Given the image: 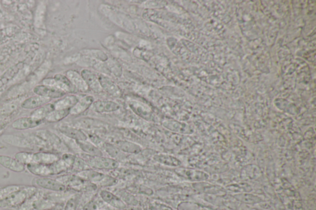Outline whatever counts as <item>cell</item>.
Returning a JSON list of instances; mask_svg holds the SVG:
<instances>
[{
	"label": "cell",
	"instance_id": "11",
	"mask_svg": "<svg viewBox=\"0 0 316 210\" xmlns=\"http://www.w3.org/2000/svg\"><path fill=\"white\" fill-rule=\"evenodd\" d=\"M98 77L103 90L105 91L106 93L110 94L113 97H121L122 92H121L120 88L110 77H107L106 75L102 74V73H101Z\"/></svg>",
	"mask_w": 316,
	"mask_h": 210
},
{
	"label": "cell",
	"instance_id": "10",
	"mask_svg": "<svg viewBox=\"0 0 316 210\" xmlns=\"http://www.w3.org/2000/svg\"><path fill=\"white\" fill-rule=\"evenodd\" d=\"M1 141L8 145L17 147V148L35 150L34 146L27 136L24 137V136L6 135L2 136Z\"/></svg>",
	"mask_w": 316,
	"mask_h": 210
},
{
	"label": "cell",
	"instance_id": "38",
	"mask_svg": "<svg viewBox=\"0 0 316 210\" xmlns=\"http://www.w3.org/2000/svg\"><path fill=\"white\" fill-rule=\"evenodd\" d=\"M83 54L87 57L92 58L99 61L105 62L108 60V55L104 52L99 50H85L82 52Z\"/></svg>",
	"mask_w": 316,
	"mask_h": 210
},
{
	"label": "cell",
	"instance_id": "13",
	"mask_svg": "<svg viewBox=\"0 0 316 210\" xmlns=\"http://www.w3.org/2000/svg\"><path fill=\"white\" fill-rule=\"evenodd\" d=\"M91 107L95 112L99 113H108L116 112L120 109L121 106L119 104L112 101H94Z\"/></svg>",
	"mask_w": 316,
	"mask_h": 210
},
{
	"label": "cell",
	"instance_id": "25",
	"mask_svg": "<svg viewBox=\"0 0 316 210\" xmlns=\"http://www.w3.org/2000/svg\"><path fill=\"white\" fill-rule=\"evenodd\" d=\"M153 160L158 163L167 166L178 168L181 165L182 162L176 157L166 154H158L153 156Z\"/></svg>",
	"mask_w": 316,
	"mask_h": 210
},
{
	"label": "cell",
	"instance_id": "40",
	"mask_svg": "<svg viewBox=\"0 0 316 210\" xmlns=\"http://www.w3.org/2000/svg\"><path fill=\"white\" fill-rule=\"evenodd\" d=\"M106 64L107 65L111 74L113 73L114 75L118 76V77H120L122 75V68H121L120 64L118 62L109 60L107 63L106 62Z\"/></svg>",
	"mask_w": 316,
	"mask_h": 210
},
{
	"label": "cell",
	"instance_id": "22",
	"mask_svg": "<svg viewBox=\"0 0 316 210\" xmlns=\"http://www.w3.org/2000/svg\"><path fill=\"white\" fill-rule=\"evenodd\" d=\"M66 77L73 86L80 92H86L89 90L82 76L76 71L72 70L67 71Z\"/></svg>",
	"mask_w": 316,
	"mask_h": 210
},
{
	"label": "cell",
	"instance_id": "26",
	"mask_svg": "<svg viewBox=\"0 0 316 210\" xmlns=\"http://www.w3.org/2000/svg\"><path fill=\"white\" fill-rule=\"evenodd\" d=\"M79 101V99L75 95H69L61 98L54 103L55 109H70Z\"/></svg>",
	"mask_w": 316,
	"mask_h": 210
},
{
	"label": "cell",
	"instance_id": "23",
	"mask_svg": "<svg viewBox=\"0 0 316 210\" xmlns=\"http://www.w3.org/2000/svg\"><path fill=\"white\" fill-rule=\"evenodd\" d=\"M81 151L85 155L89 156H104L102 150L90 141H75Z\"/></svg>",
	"mask_w": 316,
	"mask_h": 210
},
{
	"label": "cell",
	"instance_id": "7",
	"mask_svg": "<svg viewBox=\"0 0 316 210\" xmlns=\"http://www.w3.org/2000/svg\"><path fill=\"white\" fill-rule=\"evenodd\" d=\"M178 175L187 180L193 182L206 181L209 178L208 174L195 169L179 168L175 169Z\"/></svg>",
	"mask_w": 316,
	"mask_h": 210
},
{
	"label": "cell",
	"instance_id": "12",
	"mask_svg": "<svg viewBox=\"0 0 316 210\" xmlns=\"http://www.w3.org/2000/svg\"><path fill=\"white\" fill-rule=\"evenodd\" d=\"M61 157L58 154L50 151H38L33 154V163H39L50 165L60 160Z\"/></svg>",
	"mask_w": 316,
	"mask_h": 210
},
{
	"label": "cell",
	"instance_id": "42",
	"mask_svg": "<svg viewBox=\"0 0 316 210\" xmlns=\"http://www.w3.org/2000/svg\"><path fill=\"white\" fill-rule=\"evenodd\" d=\"M149 209L150 210H174L172 207L168 206V205L156 201L151 202L150 205H149Z\"/></svg>",
	"mask_w": 316,
	"mask_h": 210
},
{
	"label": "cell",
	"instance_id": "36",
	"mask_svg": "<svg viewBox=\"0 0 316 210\" xmlns=\"http://www.w3.org/2000/svg\"><path fill=\"white\" fill-rule=\"evenodd\" d=\"M235 197L238 201L248 204H255L262 202V199L259 197L249 194H237Z\"/></svg>",
	"mask_w": 316,
	"mask_h": 210
},
{
	"label": "cell",
	"instance_id": "15",
	"mask_svg": "<svg viewBox=\"0 0 316 210\" xmlns=\"http://www.w3.org/2000/svg\"><path fill=\"white\" fill-rule=\"evenodd\" d=\"M100 197L106 204L116 209L124 210L127 207V205L123 201L120 197L106 190H102L100 192Z\"/></svg>",
	"mask_w": 316,
	"mask_h": 210
},
{
	"label": "cell",
	"instance_id": "21",
	"mask_svg": "<svg viewBox=\"0 0 316 210\" xmlns=\"http://www.w3.org/2000/svg\"><path fill=\"white\" fill-rule=\"evenodd\" d=\"M124 154H138L142 151V148L133 142L118 140L114 144Z\"/></svg>",
	"mask_w": 316,
	"mask_h": 210
},
{
	"label": "cell",
	"instance_id": "29",
	"mask_svg": "<svg viewBox=\"0 0 316 210\" xmlns=\"http://www.w3.org/2000/svg\"><path fill=\"white\" fill-rule=\"evenodd\" d=\"M102 149L105 151L106 153L108 154L110 158L115 159L116 160L118 161V159H123L125 157V154L122 153L115 144L103 143V145L101 147V150Z\"/></svg>",
	"mask_w": 316,
	"mask_h": 210
},
{
	"label": "cell",
	"instance_id": "5",
	"mask_svg": "<svg viewBox=\"0 0 316 210\" xmlns=\"http://www.w3.org/2000/svg\"><path fill=\"white\" fill-rule=\"evenodd\" d=\"M32 183V186L49 192H65L67 190V187L57 178H50L49 176L37 177L33 179Z\"/></svg>",
	"mask_w": 316,
	"mask_h": 210
},
{
	"label": "cell",
	"instance_id": "20",
	"mask_svg": "<svg viewBox=\"0 0 316 210\" xmlns=\"http://www.w3.org/2000/svg\"><path fill=\"white\" fill-rule=\"evenodd\" d=\"M50 101L49 99L36 95L25 100L21 103V107L26 110L37 109V108L49 103Z\"/></svg>",
	"mask_w": 316,
	"mask_h": 210
},
{
	"label": "cell",
	"instance_id": "1",
	"mask_svg": "<svg viewBox=\"0 0 316 210\" xmlns=\"http://www.w3.org/2000/svg\"><path fill=\"white\" fill-rule=\"evenodd\" d=\"M38 187L34 186H24L23 188L15 192L11 196L0 202V208L9 210H16L29 197L38 191Z\"/></svg>",
	"mask_w": 316,
	"mask_h": 210
},
{
	"label": "cell",
	"instance_id": "30",
	"mask_svg": "<svg viewBox=\"0 0 316 210\" xmlns=\"http://www.w3.org/2000/svg\"><path fill=\"white\" fill-rule=\"evenodd\" d=\"M55 110L54 104L48 103L33 111L30 117L45 120L49 113Z\"/></svg>",
	"mask_w": 316,
	"mask_h": 210
},
{
	"label": "cell",
	"instance_id": "24",
	"mask_svg": "<svg viewBox=\"0 0 316 210\" xmlns=\"http://www.w3.org/2000/svg\"><path fill=\"white\" fill-rule=\"evenodd\" d=\"M26 169L30 173L37 177H48L52 176L50 165L39 163L27 164Z\"/></svg>",
	"mask_w": 316,
	"mask_h": 210
},
{
	"label": "cell",
	"instance_id": "33",
	"mask_svg": "<svg viewBox=\"0 0 316 210\" xmlns=\"http://www.w3.org/2000/svg\"><path fill=\"white\" fill-rule=\"evenodd\" d=\"M50 166L51 169L52 176L62 175V174L70 169L69 165L62 158L54 163L50 164Z\"/></svg>",
	"mask_w": 316,
	"mask_h": 210
},
{
	"label": "cell",
	"instance_id": "2",
	"mask_svg": "<svg viewBox=\"0 0 316 210\" xmlns=\"http://www.w3.org/2000/svg\"><path fill=\"white\" fill-rule=\"evenodd\" d=\"M82 158L87 161L92 169L96 170H113L120 167V163L112 158L105 156H89L83 155Z\"/></svg>",
	"mask_w": 316,
	"mask_h": 210
},
{
	"label": "cell",
	"instance_id": "9",
	"mask_svg": "<svg viewBox=\"0 0 316 210\" xmlns=\"http://www.w3.org/2000/svg\"><path fill=\"white\" fill-rule=\"evenodd\" d=\"M33 92L37 96L49 99L50 100L51 99L62 98L66 94L58 88L44 85L37 86L34 88Z\"/></svg>",
	"mask_w": 316,
	"mask_h": 210
},
{
	"label": "cell",
	"instance_id": "39",
	"mask_svg": "<svg viewBox=\"0 0 316 210\" xmlns=\"http://www.w3.org/2000/svg\"><path fill=\"white\" fill-rule=\"evenodd\" d=\"M79 196L78 195L70 197L65 202L63 210H77L79 204Z\"/></svg>",
	"mask_w": 316,
	"mask_h": 210
},
{
	"label": "cell",
	"instance_id": "34",
	"mask_svg": "<svg viewBox=\"0 0 316 210\" xmlns=\"http://www.w3.org/2000/svg\"><path fill=\"white\" fill-rule=\"evenodd\" d=\"M24 187V185L12 184V185L1 187L0 188V202L3 201L11 194L14 193L15 192L18 191L20 189L23 188Z\"/></svg>",
	"mask_w": 316,
	"mask_h": 210
},
{
	"label": "cell",
	"instance_id": "32",
	"mask_svg": "<svg viewBox=\"0 0 316 210\" xmlns=\"http://www.w3.org/2000/svg\"><path fill=\"white\" fill-rule=\"evenodd\" d=\"M19 30V28L16 26L4 27L0 30V45L9 41Z\"/></svg>",
	"mask_w": 316,
	"mask_h": 210
},
{
	"label": "cell",
	"instance_id": "43",
	"mask_svg": "<svg viewBox=\"0 0 316 210\" xmlns=\"http://www.w3.org/2000/svg\"><path fill=\"white\" fill-rule=\"evenodd\" d=\"M3 132V130L2 128H0V136L1 135V134Z\"/></svg>",
	"mask_w": 316,
	"mask_h": 210
},
{
	"label": "cell",
	"instance_id": "27",
	"mask_svg": "<svg viewBox=\"0 0 316 210\" xmlns=\"http://www.w3.org/2000/svg\"><path fill=\"white\" fill-rule=\"evenodd\" d=\"M130 107L135 112L136 114L140 115V117L146 119V120H150L152 117V112H151V108L143 105L140 103L136 102V101H132L130 103Z\"/></svg>",
	"mask_w": 316,
	"mask_h": 210
},
{
	"label": "cell",
	"instance_id": "37",
	"mask_svg": "<svg viewBox=\"0 0 316 210\" xmlns=\"http://www.w3.org/2000/svg\"><path fill=\"white\" fill-rule=\"evenodd\" d=\"M33 154L31 152L21 151L15 154L14 158L18 160L20 163L27 165L33 163Z\"/></svg>",
	"mask_w": 316,
	"mask_h": 210
},
{
	"label": "cell",
	"instance_id": "14",
	"mask_svg": "<svg viewBox=\"0 0 316 210\" xmlns=\"http://www.w3.org/2000/svg\"><path fill=\"white\" fill-rule=\"evenodd\" d=\"M0 166L15 173H22L26 170V166L16 158L6 155H0Z\"/></svg>",
	"mask_w": 316,
	"mask_h": 210
},
{
	"label": "cell",
	"instance_id": "17",
	"mask_svg": "<svg viewBox=\"0 0 316 210\" xmlns=\"http://www.w3.org/2000/svg\"><path fill=\"white\" fill-rule=\"evenodd\" d=\"M58 181L64 184L68 188V187L72 188H78L80 186L84 185L87 181L85 180L82 177L78 175L77 174H62L57 178Z\"/></svg>",
	"mask_w": 316,
	"mask_h": 210
},
{
	"label": "cell",
	"instance_id": "35",
	"mask_svg": "<svg viewBox=\"0 0 316 210\" xmlns=\"http://www.w3.org/2000/svg\"><path fill=\"white\" fill-rule=\"evenodd\" d=\"M87 161L79 156H75L74 163L72 164L71 170L77 172V173L90 169Z\"/></svg>",
	"mask_w": 316,
	"mask_h": 210
},
{
	"label": "cell",
	"instance_id": "4",
	"mask_svg": "<svg viewBox=\"0 0 316 210\" xmlns=\"http://www.w3.org/2000/svg\"><path fill=\"white\" fill-rule=\"evenodd\" d=\"M35 135L39 136L45 141H46L51 147L53 151L63 153V154L70 153L69 149L64 143L62 138L50 132L49 131H38Z\"/></svg>",
	"mask_w": 316,
	"mask_h": 210
},
{
	"label": "cell",
	"instance_id": "8",
	"mask_svg": "<svg viewBox=\"0 0 316 210\" xmlns=\"http://www.w3.org/2000/svg\"><path fill=\"white\" fill-rule=\"evenodd\" d=\"M45 120L32 117H23L16 119L11 124L12 128L16 130L23 131L38 127Z\"/></svg>",
	"mask_w": 316,
	"mask_h": 210
},
{
	"label": "cell",
	"instance_id": "31",
	"mask_svg": "<svg viewBox=\"0 0 316 210\" xmlns=\"http://www.w3.org/2000/svg\"><path fill=\"white\" fill-rule=\"evenodd\" d=\"M70 115V109H62L53 110L50 112L47 117L45 118V121L49 123L58 122L63 119L67 117Z\"/></svg>",
	"mask_w": 316,
	"mask_h": 210
},
{
	"label": "cell",
	"instance_id": "16",
	"mask_svg": "<svg viewBox=\"0 0 316 210\" xmlns=\"http://www.w3.org/2000/svg\"><path fill=\"white\" fill-rule=\"evenodd\" d=\"M86 84L88 88L95 93H100L102 92V88L101 87L98 77L96 73L88 69H83L80 73Z\"/></svg>",
	"mask_w": 316,
	"mask_h": 210
},
{
	"label": "cell",
	"instance_id": "19",
	"mask_svg": "<svg viewBox=\"0 0 316 210\" xmlns=\"http://www.w3.org/2000/svg\"><path fill=\"white\" fill-rule=\"evenodd\" d=\"M60 132L63 135L75 141H83L88 140V136L79 129L71 127L69 126H63L60 128Z\"/></svg>",
	"mask_w": 316,
	"mask_h": 210
},
{
	"label": "cell",
	"instance_id": "6",
	"mask_svg": "<svg viewBox=\"0 0 316 210\" xmlns=\"http://www.w3.org/2000/svg\"><path fill=\"white\" fill-rule=\"evenodd\" d=\"M43 83L44 85L58 88L65 93H72L75 90V87L66 76L62 74H57L54 78H47Z\"/></svg>",
	"mask_w": 316,
	"mask_h": 210
},
{
	"label": "cell",
	"instance_id": "18",
	"mask_svg": "<svg viewBox=\"0 0 316 210\" xmlns=\"http://www.w3.org/2000/svg\"><path fill=\"white\" fill-rule=\"evenodd\" d=\"M94 98L92 96H85L83 97L73 106L70 109V114L72 115H78L81 114L86 110L88 109L92 104L94 102Z\"/></svg>",
	"mask_w": 316,
	"mask_h": 210
},
{
	"label": "cell",
	"instance_id": "41",
	"mask_svg": "<svg viewBox=\"0 0 316 210\" xmlns=\"http://www.w3.org/2000/svg\"><path fill=\"white\" fill-rule=\"evenodd\" d=\"M120 198L123 200V201L126 204L130 205V206H136L138 204V201H136L135 197L127 192H123Z\"/></svg>",
	"mask_w": 316,
	"mask_h": 210
},
{
	"label": "cell",
	"instance_id": "44",
	"mask_svg": "<svg viewBox=\"0 0 316 210\" xmlns=\"http://www.w3.org/2000/svg\"></svg>",
	"mask_w": 316,
	"mask_h": 210
},
{
	"label": "cell",
	"instance_id": "3",
	"mask_svg": "<svg viewBox=\"0 0 316 210\" xmlns=\"http://www.w3.org/2000/svg\"><path fill=\"white\" fill-rule=\"evenodd\" d=\"M77 174L85 180L90 182L93 184H99L100 186H111L116 181V179L112 177L92 168Z\"/></svg>",
	"mask_w": 316,
	"mask_h": 210
},
{
	"label": "cell",
	"instance_id": "28",
	"mask_svg": "<svg viewBox=\"0 0 316 210\" xmlns=\"http://www.w3.org/2000/svg\"><path fill=\"white\" fill-rule=\"evenodd\" d=\"M24 65V62H19L14 65L13 67H12L11 69L7 70L4 73V74L0 78V88L6 84L9 80L12 79L16 75L17 73L19 72V71L23 69Z\"/></svg>",
	"mask_w": 316,
	"mask_h": 210
}]
</instances>
